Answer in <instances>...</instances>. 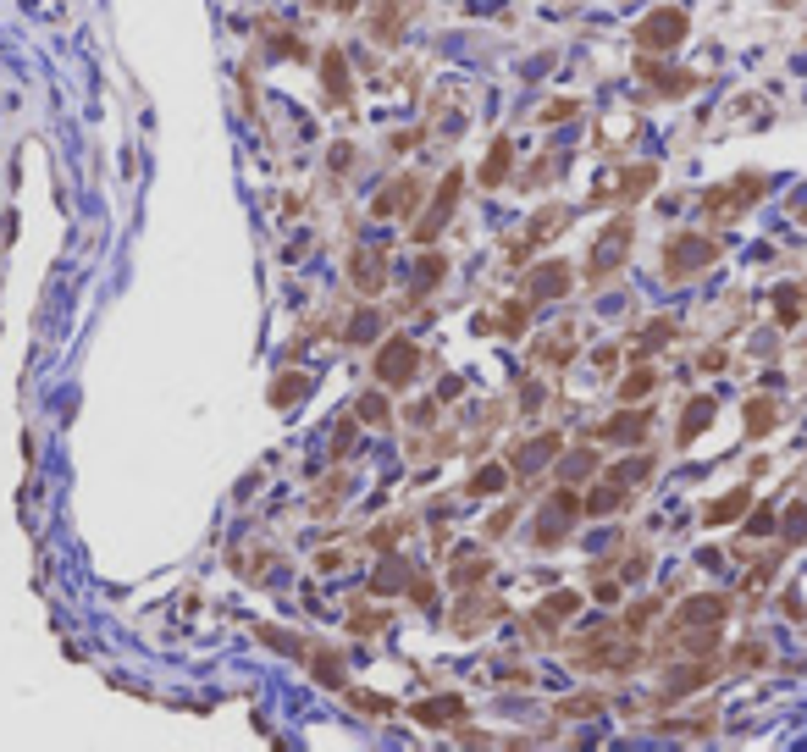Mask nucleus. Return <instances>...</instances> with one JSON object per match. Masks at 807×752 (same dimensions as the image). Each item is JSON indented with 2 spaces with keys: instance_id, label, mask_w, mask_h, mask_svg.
<instances>
[{
  "instance_id": "a878e982",
  "label": "nucleus",
  "mask_w": 807,
  "mask_h": 752,
  "mask_svg": "<svg viewBox=\"0 0 807 752\" xmlns=\"http://www.w3.org/2000/svg\"><path fill=\"white\" fill-rule=\"evenodd\" d=\"M653 183H658V167H641V172H625V177H620V188L631 194V200H636L641 188H653Z\"/></svg>"
},
{
  "instance_id": "cd10ccee",
  "label": "nucleus",
  "mask_w": 807,
  "mask_h": 752,
  "mask_svg": "<svg viewBox=\"0 0 807 752\" xmlns=\"http://www.w3.org/2000/svg\"><path fill=\"white\" fill-rule=\"evenodd\" d=\"M575 609H580V598H575V592H554V598L542 603V619H559V614H575Z\"/></svg>"
},
{
  "instance_id": "1a4fd4ad",
  "label": "nucleus",
  "mask_w": 807,
  "mask_h": 752,
  "mask_svg": "<svg viewBox=\"0 0 807 752\" xmlns=\"http://www.w3.org/2000/svg\"><path fill=\"white\" fill-rule=\"evenodd\" d=\"M625 504V481L620 476H608L603 487H592V493L587 498H580V514H592V520H603V514H614Z\"/></svg>"
},
{
  "instance_id": "72a5a7b5",
  "label": "nucleus",
  "mask_w": 807,
  "mask_h": 752,
  "mask_svg": "<svg viewBox=\"0 0 807 752\" xmlns=\"http://www.w3.org/2000/svg\"><path fill=\"white\" fill-rule=\"evenodd\" d=\"M564 117H575V100H554L542 111V122H564Z\"/></svg>"
},
{
  "instance_id": "c85d7f7f",
  "label": "nucleus",
  "mask_w": 807,
  "mask_h": 752,
  "mask_svg": "<svg viewBox=\"0 0 807 752\" xmlns=\"http://www.w3.org/2000/svg\"><path fill=\"white\" fill-rule=\"evenodd\" d=\"M498 487H503V465H487V471H476L470 493H498Z\"/></svg>"
},
{
  "instance_id": "9d476101",
  "label": "nucleus",
  "mask_w": 807,
  "mask_h": 752,
  "mask_svg": "<svg viewBox=\"0 0 807 752\" xmlns=\"http://www.w3.org/2000/svg\"><path fill=\"white\" fill-rule=\"evenodd\" d=\"M564 288H570V266H564V260H547V266L531 272V299H559Z\"/></svg>"
},
{
  "instance_id": "20e7f679",
  "label": "nucleus",
  "mask_w": 807,
  "mask_h": 752,
  "mask_svg": "<svg viewBox=\"0 0 807 752\" xmlns=\"http://www.w3.org/2000/svg\"><path fill=\"white\" fill-rule=\"evenodd\" d=\"M631 255V221L620 216V221H608L603 233H597V244H592V255H587V277H608V272H620V260Z\"/></svg>"
},
{
  "instance_id": "bb28decb",
  "label": "nucleus",
  "mask_w": 807,
  "mask_h": 752,
  "mask_svg": "<svg viewBox=\"0 0 807 752\" xmlns=\"http://www.w3.org/2000/svg\"><path fill=\"white\" fill-rule=\"evenodd\" d=\"M641 393H653V371H636V376H625L620 382V399L631 404V399H641Z\"/></svg>"
},
{
  "instance_id": "aec40b11",
  "label": "nucleus",
  "mask_w": 807,
  "mask_h": 752,
  "mask_svg": "<svg viewBox=\"0 0 807 752\" xmlns=\"http://www.w3.org/2000/svg\"><path fill=\"white\" fill-rule=\"evenodd\" d=\"M702 680H708V664H686V670H674V675H669L664 697H686V692H697Z\"/></svg>"
},
{
  "instance_id": "7ed1b4c3",
  "label": "nucleus",
  "mask_w": 807,
  "mask_h": 752,
  "mask_svg": "<svg viewBox=\"0 0 807 752\" xmlns=\"http://www.w3.org/2000/svg\"><path fill=\"white\" fill-rule=\"evenodd\" d=\"M714 260H719V244H714V238H697V233L669 238V249H664L669 277H691V272H702V266H714Z\"/></svg>"
},
{
  "instance_id": "2eb2a0df",
  "label": "nucleus",
  "mask_w": 807,
  "mask_h": 752,
  "mask_svg": "<svg viewBox=\"0 0 807 752\" xmlns=\"http://www.w3.org/2000/svg\"><path fill=\"white\" fill-rule=\"evenodd\" d=\"M559 460V437L547 432V437H537V443H526L520 454H514V471H542V465H554Z\"/></svg>"
},
{
  "instance_id": "423d86ee",
  "label": "nucleus",
  "mask_w": 807,
  "mask_h": 752,
  "mask_svg": "<svg viewBox=\"0 0 807 752\" xmlns=\"http://www.w3.org/2000/svg\"><path fill=\"white\" fill-rule=\"evenodd\" d=\"M459 194H465V172H448V177H442V188H437V200H432V211H426V221L415 227V238H421V244H432V238L442 233V221L454 216Z\"/></svg>"
},
{
  "instance_id": "ddd939ff",
  "label": "nucleus",
  "mask_w": 807,
  "mask_h": 752,
  "mask_svg": "<svg viewBox=\"0 0 807 752\" xmlns=\"http://www.w3.org/2000/svg\"><path fill=\"white\" fill-rule=\"evenodd\" d=\"M415 200H421V183H415V177H399V183L387 188V194H382V200H376L371 211H376V216H399V211H409Z\"/></svg>"
},
{
  "instance_id": "393cba45",
  "label": "nucleus",
  "mask_w": 807,
  "mask_h": 752,
  "mask_svg": "<svg viewBox=\"0 0 807 752\" xmlns=\"http://www.w3.org/2000/svg\"><path fill=\"white\" fill-rule=\"evenodd\" d=\"M305 387H310L305 376H282V382H271V404H294Z\"/></svg>"
},
{
  "instance_id": "39448f33",
  "label": "nucleus",
  "mask_w": 807,
  "mask_h": 752,
  "mask_svg": "<svg viewBox=\"0 0 807 752\" xmlns=\"http://www.w3.org/2000/svg\"><path fill=\"white\" fill-rule=\"evenodd\" d=\"M575 520H580V498H575V493H554V498L542 504V514H537V542H542V548L564 542Z\"/></svg>"
},
{
  "instance_id": "f8f14e48",
  "label": "nucleus",
  "mask_w": 807,
  "mask_h": 752,
  "mask_svg": "<svg viewBox=\"0 0 807 752\" xmlns=\"http://www.w3.org/2000/svg\"><path fill=\"white\" fill-rule=\"evenodd\" d=\"M459 719H465L459 697H432V703L415 708V725H459Z\"/></svg>"
},
{
  "instance_id": "6e6552de",
  "label": "nucleus",
  "mask_w": 807,
  "mask_h": 752,
  "mask_svg": "<svg viewBox=\"0 0 807 752\" xmlns=\"http://www.w3.org/2000/svg\"><path fill=\"white\" fill-rule=\"evenodd\" d=\"M725 614H730V598L725 592H708V598L681 603V626H719Z\"/></svg>"
},
{
  "instance_id": "4be33fe9",
  "label": "nucleus",
  "mask_w": 807,
  "mask_h": 752,
  "mask_svg": "<svg viewBox=\"0 0 807 752\" xmlns=\"http://www.w3.org/2000/svg\"><path fill=\"white\" fill-rule=\"evenodd\" d=\"M802 537H807V504H791L786 526H780V542H786V548H802Z\"/></svg>"
},
{
  "instance_id": "9b49d317",
  "label": "nucleus",
  "mask_w": 807,
  "mask_h": 752,
  "mask_svg": "<svg viewBox=\"0 0 807 752\" xmlns=\"http://www.w3.org/2000/svg\"><path fill=\"white\" fill-rule=\"evenodd\" d=\"M348 277H354V288L376 293V288L387 282V266H382V255H371V249H354V260H348Z\"/></svg>"
},
{
  "instance_id": "5701e85b",
  "label": "nucleus",
  "mask_w": 807,
  "mask_h": 752,
  "mask_svg": "<svg viewBox=\"0 0 807 752\" xmlns=\"http://www.w3.org/2000/svg\"><path fill=\"white\" fill-rule=\"evenodd\" d=\"M354 415H360V427H387V399H382V393H365L360 404H354Z\"/></svg>"
},
{
  "instance_id": "f704fd0d",
  "label": "nucleus",
  "mask_w": 807,
  "mask_h": 752,
  "mask_svg": "<svg viewBox=\"0 0 807 752\" xmlns=\"http://www.w3.org/2000/svg\"><path fill=\"white\" fill-rule=\"evenodd\" d=\"M747 532H774V509H752V520H747Z\"/></svg>"
},
{
  "instance_id": "f3484780",
  "label": "nucleus",
  "mask_w": 807,
  "mask_h": 752,
  "mask_svg": "<svg viewBox=\"0 0 807 752\" xmlns=\"http://www.w3.org/2000/svg\"><path fill=\"white\" fill-rule=\"evenodd\" d=\"M636 73H641V78H653L664 94H686V89H697V78H691V73H664L658 61H636Z\"/></svg>"
},
{
  "instance_id": "0eeeda50",
  "label": "nucleus",
  "mask_w": 807,
  "mask_h": 752,
  "mask_svg": "<svg viewBox=\"0 0 807 752\" xmlns=\"http://www.w3.org/2000/svg\"><path fill=\"white\" fill-rule=\"evenodd\" d=\"M648 427H653V415H648V410H625V415L608 420L597 437H603V443H641V437H648Z\"/></svg>"
},
{
  "instance_id": "4468645a",
  "label": "nucleus",
  "mask_w": 807,
  "mask_h": 752,
  "mask_svg": "<svg viewBox=\"0 0 807 752\" xmlns=\"http://www.w3.org/2000/svg\"><path fill=\"white\" fill-rule=\"evenodd\" d=\"M321 83H327V94L338 106H348V67H343V50H327L321 56Z\"/></svg>"
},
{
  "instance_id": "c9c22d12",
  "label": "nucleus",
  "mask_w": 807,
  "mask_h": 752,
  "mask_svg": "<svg viewBox=\"0 0 807 752\" xmlns=\"http://www.w3.org/2000/svg\"><path fill=\"white\" fill-rule=\"evenodd\" d=\"M597 708H603L597 697H570V703H564V713H597Z\"/></svg>"
},
{
  "instance_id": "7c9ffc66",
  "label": "nucleus",
  "mask_w": 807,
  "mask_h": 752,
  "mask_svg": "<svg viewBox=\"0 0 807 752\" xmlns=\"http://www.w3.org/2000/svg\"><path fill=\"white\" fill-rule=\"evenodd\" d=\"M520 321H526V305H509V310L498 315V333H503V338H520Z\"/></svg>"
},
{
  "instance_id": "f257e3e1",
  "label": "nucleus",
  "mask_w": 807,
  "mask_h": 752,
  "mask_svg": "<svg viewBox=\"0 0 807 752\" xmlns=\"http://www.w3.org/2000/svg\"><path fill=\"white\" fill-rule=\"evenodd\" d=\"M686 39V12L681 6H658V12H648L636 22V45L641 50H674Z\"/></svg>"
},
{
  "instance_id": "f03ea898",
  "label": "nucleus",
  "mask_w": 807,
  "mask_h": 752,
  "mask_svg": "<svg viewBox=\"0 0 807 752\" xmlns=\"http://www.w3.org/2000/svg\"><path fill=\"white\" fill-rule=\"evenodd\" d=\"M415 371H421V354H415L409 338H387V343L376 349V382H382V387H409Z\"/></svg>"
},
{
  "instance_id": "dca6fc26",
  "label": "nucleus",
  "mask_w": 807,
  "mask_h": 752,
  "mask_svg": "<svg viewBox=\"0 0 807 752\" xmlns=\"http://www.w3.org/2000/svg\"><path fill=\"white\" fill-rule=\"evenodd\" d=\"M708 427H714V399H691V410H686V420H681V432H674V443H691L697 432H708Z\"/></svg>"
},
{
  "instance_id": "a211bd4d",
  "label": "nucleus",
  "mask_w": 807,
  "mask_h": 752,
  "mask_svg": "<svg viewBox=\"0 0 807 752\" xmlns=\"http://www.w3.org/2000/svg\"><path fill=\"white\" fill-rule=\"evenodd\" d=\"M747 504H752V493H747V487H735V493H730V498H719V504L708 509L702 520H708V526H730V520H741V514H747Z\"/></svg>"
},
{
  "instance_id": "6ab92c4d",
  "label": "nucleus",
  "mask_w": 807,
  "mask_h": 752,
  "mask_svg": "<svg viewBox=\"0 0 807 752\" xmlns=\"http://www.w3.org/2000/svg\"><path fill=\"white\" fill-rule=\"evenodd\" d=\"M509 160H514V144H509V139H493V155H487V167H481V183L498 188V183L509 177Z\"/></svg>"
},
{
  "instance_id": "2f4dec72",
  "label": "nucleus",
  "mask_w": 807,
  "mask_h": 752,
  "mask_svg": "<svg viewBox=\"0 0 807 752\" xmlns=\"http://www.w3.org/2000/svg\"><path fill=\"white\" fill-rule=\"evenodd\" d=\"M376 326H382V321H376L371 310H360V315H354V326H348V338H354V343H365V338L376 333Z\"/></svg>"
},
{
  "instance_id": "c756f323",
  "label": "nucleus",
  "mask_w": 807,
  "mask_h": 752,
  "mask_svg": "<svg viewBox=\"0 0 807 752\" xmlns=\"http://www.w3.org/2000/svg\"><path fill=\"white\" fill-rule=\"evenodd\" d=\"M404 575H409V570H404V559H387V565H382V575H376L371 586H376V592H387V586H399Z\"/></svg>"
},
{
  "instance_id": "412c9836",
  "label": "nucleus",
  "mask_w": 807,
  "mask_h": 752,
  "mask_svg": "<svg viewBox=\"0 0 807 752\" xmlns=\"http://www.w3.org/2000/svg\"><path fill=\"white\" fill-rule=\"evenodd\" d=\"M763 432H774V404H768V399H752V404H747V437H763Z\"/></svg>"
},
{
  "instance_id": "b1692460",
  "label": "nucleus",
  "mask_w": 807,
  "mask_h": 752,
  "mask_svg": "<svg viewBox=\"0 0 807 752\" xmlns=\"http://www.w3.org/2000/svg\"><path fill=\"white\" fill-rule=\"evenodd\" d=\"M442 272H448V260H442V255H426V260H421V282H415V293H432Z\"/></svg>"
},
{
  "instance_id": "473e14b6",
  "label": "nucleus",
  "mask_w": 807,
  "mask_h": 752,
  "mask_svg": "<svg viewBox=\"0 0 807 752\" xmlns=\"http://www.w3.org/2000/svg\"><path fill=\"white\" fill-rule=\"evenodd\" d=\"M592 471V454H570V465H564V476L570 481H580V476H587Z\"/></svg>"
}]
</instances>
